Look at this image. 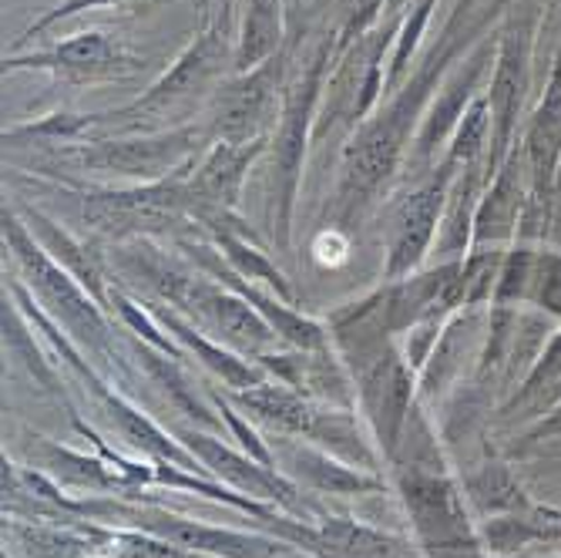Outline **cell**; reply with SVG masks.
<instances>
[{"label": "cell", "mask_w": 561, "mask_h": 558, "mask_svg": "<svg viewBox=\"0 0 561 558\" xmlns=\"http://www.w3.org/2000/svg\"><path fill=\"white\" fill-rule=\"evenodd\" d=\"M474 0H461L450 21L444 24V34L434 41V47L424 55L421 68L407 75V81L387 98V105L374 112L360 128L350 135L340 156V179H336V216L353 219L367 202L387 185V179L397 172L411 132H417L424 118V101L431 91H437L440 75L450 71V65L461 55L468 37L481 34V21L471 24L468 11Z\"/></svg>", "instance_id": "obj_1"}, {"label": "cell", "mask_w": 561, "mask_h": 558, "mask_svg": "<svg viewBox=\"0 0 561 558\" xmlns=\"http://www.w3.org/2000/svg\"><path fill=\"white\" fill-rule=\"evenodd\" d=\"M236 75V34L232 11L206 8L198 34L185 44L182 55L145 88L128 105L88 115V141L108 135L162 132L185 125L179 122L198 101H213L219 84Z\"/></svg>", "instance_id": "obj_2"}, {"label": "cell", "mask_w": 561, "mask_h": 558, "mask_svg": "<svg viewBox=\"0 0 561 558\" xmlns=\"http://www.w3.org/2000/svg\"><path fill=\"white\" fill-rule=\"evenodd\" d=\"M330 68H333V31L317 37L310 58H306V65L286 84L283 112L270 138V213H273V229L283 249L289 246V226H293V209L299 198L302 162H306V148L313 145V125L320 115Z\"/></svg>", "instance_id": "obj_3"}, {"label": "cell", "mask_w": 561, "mask_h": 558, "mask_svg": "<svg viewBox=\"0 0 561 558\" xmlns=\"http://www.w3.org/2000/svg\"><path fill=\"white\" fill-rule=\"evenodd\" d=\"M213 145L206 122H185L162 132H135L91 138L58 148L55 159L75 166L78 172H94L101 179H118L128 185H151L188 172L202 151Z\"/></svg>", "instance_id": "obj_4"}, {"label": "cell", "mask_w": 561, "mask_h": 558, "mask_svg": "<svg viewBox=\"0 0 561 558\" xmlns=\"http://www.w3.org/2000/svg\"><path fill=\"white\" fill-rule=\"evenodd\" d=\"M4 242L14 252V260L24 273V280L31 283L34 296L41 299V307L55 317V323H61L71 337H78L81 343H88V350L105 353L108 343V323L101 317V303L55 260L50 252L37 242V236L27 229V223L4 206Z\"/></svg>", "instance_id": "obj_5"}, {"label": "cell", "mask_w": 561, "mask_h": 558, "mask_svg": "<svg viewBox=\"0 0 561 558\" xmlns=\"http://www.w3.org/2000/svg\"><path fill=\"white\" fill-rule=\"evenodd\" d=\"M188 172L172 175L165 182L151 185H125V189H81V219L94 232H105L115 239L156 236L172 232L192 216L188 195Z\"/></svg>", "instance_id": "obj_6"}, {"label": "cell", "mask_w": 561, "mask_h": 558, "mask_svg": "<svg viewBox=\"0 0 561 558\" xmlns=\"http://www.w3.org/2000/svg\"><path fill=\"white\" fill-rule=\"evenodd\" d=\"M68 512L91 515L98 522H125L135 532L159 535L179 548L209 555V558H286L289 545L263 538V535H245L232 528H216V525H202L182 515H172L165 509H138V504H122L115 498L108 501H68Z\"/></svg>", "instance_id": "obj_7"}, {"label": "cell", "mask_w": 561, "mask_h": 558, "mask_svg": "<svg viewBox=\"0 0 561 558\" xmlns=\"http://www.w3.org/2000/svg\"><path fill=\"white\" fill-rule=\"evenodd\" d=\"M293 55L270 58L266 65L229 75L213 101L206 105V128L213 141H256L270 138L276 132L279 112H283V98H286V68Z\"/></svg>", "instance_id": "obj_8"}, {"label": "cell", "mask_w": 561, "mask_h": 558, "mask_svg": "<svg viewBox=\"0 0 561 558\" xmlns=\"http://www.w3.org/2000/svg\"><path fill=\"white\" fill-rule=\"evenodd\" d=\"M531 41L535 24L531 18H512L497 41L494 78L488 88L491 101V151H488V179L501 169V162L515 148V128L525 105V94L531 84Z\"/></svg>", "instance_id": "obj_9"}, {"label": "cell", "mask_w": 561, "mask_h": 558, "mask_svg": "<svg viewBox=\"0 0 561 558\" xmlns=\"http://www.w3.org/2000/svg\"><path fill=\"white\" fill-rule=\"evenodd\" d=\"M138 68L135 55L108 31H78L44 50L31 55H4V75L14 71H47L71 84H91V81H115Z\"/></svg>", "instance_id": "obj_10"}, {"label": "cell", "mask_w": 561, "mask_h": 558, "mask_svg": "<svg viewBox=\"0 0 561 558\" xmlns=\"http://www.w3.org/2000/svg\"><path fill=\"white\" fill-rule=\"evenodd\" d=\"M457 172H461L457 166L440 162V169L434 172L431 182H424L414 192H407L393 206L390 232H387V266H383V276L390 283L411 276L424 263L427 252L434 249Z\"/></svg>", "instance_id": "obj_11"}, {"label": "cell", "mask_w": 561, "mask_h": 558, "mask_svg": "<svg viewBox=\"0 0 561 558\" xmlns=\"http://www.w3.org/2000/svg\"><path fill=\"white\" fill-rule=\"evenodd\" d=\"M497 58V44L491 37L478 41V47L471 55H465L461 61H454L450 71L440 78L437 94L427 105L414 141H411V162L427 169L437 156V148H444V141H450L457 122L465 118V112L471 109V101L478 98V84L484 78V71L494 65Z\"/></svg>", "instance_id": "obj_12"}, {"label": "cell", "mask_w": 561, "mask_h": 558, "mask_svg": "<svg viewBox=\"0 0 561 558\" xmlns=\"http://www.w3.org/2000/svg\"><path fill=\"white\" fill-rule=\"evenodd\" d=\"M270 138L242 141V145L239 141H213L206 151H202V159L185 175L188 195H192V216H198L202 223L232 216L242 202L249 169L270 151Z\"/></svg>", "instance_id": "obj_13"}, {"label": "cell", "mask_w": 561, "mask_h": 558, "mask_svg": "<svg viewBox=\"0 0 561 558\" xmlns=\"http://www.w3.org/2000/svg\"><path fill=\"white\" fill-rule=\"evenodd\" d=\"M360 397L364 408L370 414L374 434L383 444L387 454L397 451L400 431L411 414V400H414V367L403 361V353L393 346H380L370 364L360 371Z\"/></svg>", "instance_id": "obj_14"}, {"label": "cell", "mask_w": 561, "mask_h": 558, "mask_svg": "<svg viewBox=\"0 0 561 558\" xmlns=\"http://www.w3.org/2000/svg\"><path fill=\"white\" fill-rule=\"evenodd\" d=\"M400 494L407 501V512H411V519L417 522V532L434 548H450V545L468 542L465 501L440 471H427V468L403 471Z\"/></svg>", "instance_id": "obj_15"}, {"label": "cell", "mask_w": 561, "mask_h": 558, "mask_svg": "<svg viewBox=\"0 0 561 558\" xmlns=\"http://www.w3.org/2000/svg\"><path fill=\"white\" fill-rule=\"evenodd\" d=\"M185 447L195 454L202 462V468L213 471L216 478H222L226 485H232L239 494L245 498H263V501H279L283 509H293V512H302L299 504V488L283 478L276 468H266L263 462H256L252 454H239L232 447H226L219 437H209V434H182Z\"/></svg>", "instance_id": "obj_16"}, {"label": "cell", "mask_w": 561, "mask_h": 558, "mask_svg": "<svg viewBox=\"0 0 561 558\" xmlns=\"http://www.w3.org/2000/svg\"><path fill=\"white\" fill-rule=\"evenodd\" d=\"M188 307L206 320V327L219 337V343L226 340V346H232L239 353H252L256 361L266 357V350H273L279 343L276 330L242 293H226V289L202 280Z\"/></svg>", "instance_id": "obj_17"}, {"label": "cell", "mask_w": 561, "mask_h": 558, "mask_svg": "<svg viewBox=\"0 0 561 558\" xmlns=\"http://www.w3.org/2000/svg\"><path fill=\"white\" fill-rule=\"evenodd\" d=\"M522 148H525L535 189L545 192L558 179V169H561V61L554 65L538 109L528 118Z\"/></svg>", "instance_id": "obj_18"}, {"label": "cell", "mask_w": 561, "mask_h": 558, "mask_svg": "<svg viewBox=\"0 0 561 558\" xmlns=\"http://www.w3.org/2000/svg\"><path fill=\"white\" fill-rule=\"evenodd\" d=\"M279 465L296 481H302L306 488H313V491H323V494H367V491L383 488L380 478L356 471L346 462H340L336 454L310 447V444H283Z\"/></svg>", "instance_id": "obj_19"}, {"label": "cell", "mask_w": 561, "mask_h": 558, "mask_svg": "<svg viewBox=\"0 0 561 558\" xmlns=\"http://www.w3.org/2000/svg\"><path fill=\"white\" fill-rule=\"evenodd\" d=\"M525 148H512V156L501 162V169L494 172V182L488 185V192L478 202V216H474V242H494L501 239L507 229L518 223L522 213V192H525V179H531Z\"/></svg>", "instance_id": "obj_20"}, {"label": "cell", "mask_w": 561, "mask_h": 558, "mask_svg": "<svg viewBox=\"0 0 561 558\" xmlns=\"http://www.w3.org/2000/svg\"><path fill=\"white\" fill-rule=\"evenodd\" d=\"M236 27V75L266 65L286 50V4L283 0H239Z\"/></svg>", "instance_id": "obj_21"}, {"label": "cell", "mask_w": 561, "mask_h": 558, "mask_svg": "<svg viewBox=\"0 0 561 558\" xmlns=\"http://www.w3.org/2000/svg\"><path fill=\"white\" fill-rule=\"evenodd\" d=\"M236 403L242 411H249V418H256L276 431H286V434H306L310 437L313 428H317V418L320 411L313 408L310 400H302L299 390L286 387V384H256V387H245V390H236Z\"/></svg>", "instance_id": "obj_22"}, {"label": "cell", "mask_w": 561, "mask_h": 558, "mask_svg": "<svg viewBox=\"0 0 561 558\" xmlns=\"http://www.w3.org/2000/svg\"><path fill=\"white\" fill-rule=\"evenodd\" d=\"M27 229L37 236V242L50 252V257H55L98 303L101 307H105L108 303V289H105V273H101V266L94 263V257L88 252V246L84 242H78L71 232H65L55 219H47L44 213H27Z\"/></svg>", "instance_id": "obj_23"}, {"label": "cell", "mask_w": 561, "mask_h": 558, "mask_svg": "<svg viewBox=\"0 0 561 558\" xmlns=\"http://www.w3.org/2000/svg\"><path fill=\"white\" fill-rule=\"evenodd\" d=\"M156 317H159V323H165L188 350H195L198 353V361L206 364L209 371H216L229 387H236V390H245V387H256V384H263L266 377H263V367H252L249 361H242L239 353H232V350H226L222 343H213V340H206L198 330H192L185 320H179L175 314H169V310H156Z\"/></svg>", "instance_id": "obj_24"}, {"label": "cell", "mask_w": 561, "mask_h": 558, "mask_svg": "<svg viewBox=\"0 0 561 558\" xmlns=\"http://www.w3.org/2000/svg\"><path fill=\"white\" fill-rule=\"evenodd\" d=\"M437 4L440 0H407L400 24H397L393 47H390V58H387V88H383L387 98L407 81V71H411V61L417 58V47L424 41V31H427Z\"/></svg>", "instance_id": "obj_25"}, {"label": "cell", "mask_w": 561, "mask_h": 558, "mask_svg": "<svg viewBox=\"0 0 561 558\" xmlns=\"http://www.w3.org/2000/svg\"><path fill=\"white\" fill-rule=\"evenodd\" d=\"M390 548H393L390 538L350 519H327L320 525L323 558H390Z\"/></svg>", "instance_id": "obj_26"}, {"label": "cell", "mask_w": 561, "mask_h": 558, "mask_svg": "<svg viewBox=\"0 0 561 558\" xmlns=\"http://www.w3.org/2000/svg\"><path fill=\"white\" fill-rule=\"evenodd\" d=\"M484 148H491V101H488V91L478 94L471 101V109L465 112V118L457 122L450 141H447V151H444V162L447 166H474L484 159ZM488 166V159H484ZM488 172V169H484Z\"/></svg>", "instance_id": "obj_27"}, {"label": "cell", "mask_w": 561, "mask_h": 558, "mask_svg": "<svg viewBox=\"0 0 561 558\" xmlns=\"http://www.w3.org/2000/svg\"><path fill=\"white\" fill-rule=\"evenodd\" d=\"M101 558H209L148 532H101Z\"/></svg>", "instance_id": "obj_28"}, {"label": "cell", "mask_w": 561, "mask_h": 558, "mask_svg": "<svg viewBox=\"0 0 561 558\" xmlns=\"http://www.w3.org/2000/svg\"><path fill=\"white\" fill-rule=\"evenodd\" d=\"M484 538L488 548L497 555H515L528 545H538L541 535L531 522V515H504V519H491L484 525Z\"/></svg>", "instance_id": "obj_29"}, {"label": "cell", "mask_w": 561, "mask_h": 558, "mask_svg": "<svg viewBox=\"0 0 561 558\" xmlns=\"http://www.w3.org/2000/svg\"><path fill=\"white\" fill-rule=\"evenodd\" d=\"M528 299H535L545 314L561 317V257L558 252H538Z\"/></svg>", "instance_id": "obj_30"}, {"label": "cell", "mask_w": 561, "mask_h": 558, "mask_svg": "<svg viewBox=\"0 0 561 558\" xmlns=\"http://www.w3.org/2000/svg\"><path fill=\"white\" fill-rule=\"evenodd\" d=\"M118 4H128V0H58L55 8L44 11L37 21L27 24V31L21 34V41H31V37H41L47 27H55L68 18H78V14H88V11H98V8H118Z\"/></svg>", "instance_id": "obj_31"}, {"label": "cell", "mask_w": 561, "mask_h": 558, "mask_svg": "<svg viewBox=\"0 0 561 558\" xmlns=\"http://www.w3.org/2000/svg\"><path fill=\"white\" fill-rule=\"evenodd\" d=\"M286 4V50H293L302 44V37L310 34L313 18L320 14V0H283Z\"/></svg>", "instance_id": "obj_32"}, {"label": "cell", "mask_w": 561, "mask_h": 558, "mask_svg": "<svg viewBox=\"0 0 561 558\" xmlns=\"http://www.w3.org/2000/svg\"><path fill=\"white\" fill-rule=\"evenodd\" d=\"M313 252H317V260H320L323 266H336V263H343V260H346L350 242H346V236H343L336 226H330V229H323V232L317 236Z\"/></svg>", "instance_id": "obj_33"}, {"label": "cell", "mask_w": 561, "mask_h": 558, "mask_svg": "<svg viewBox=\"0 0 561 558\" xmlns=\"http://www.w3.org/2000/svg\"><path fill=\"white\" fill-rule=\"evenodd\" d=\"M551 434H561V403L548 414V421H541L528 437H531V441H541V437H551Z\"/></svg>", "instance_id": "obj_34"}, {"label": "cell", "mask_w": 561, "mask_h": 558, "mask_svg": "<svg viewBox=\"0 0 561 558\" xmlns=\"http://www.w3.org/2000/svg\"><path fill=\"white\" fill-rule=\"evenodd\" d=\"M236 0H209V8H219V11H232Z\"/></svg>", "instance_id": "obj_35"}]
</instances>
